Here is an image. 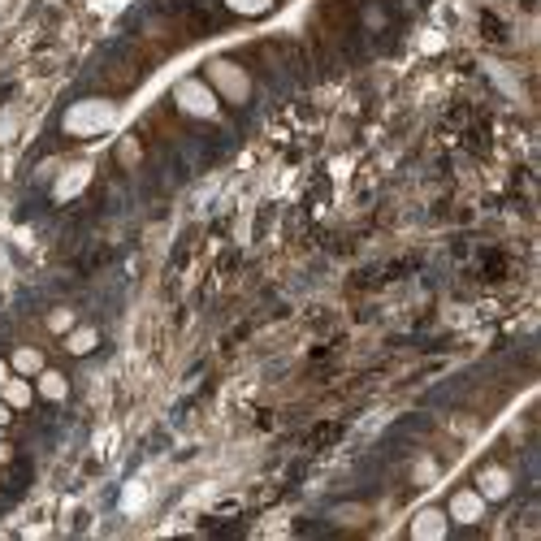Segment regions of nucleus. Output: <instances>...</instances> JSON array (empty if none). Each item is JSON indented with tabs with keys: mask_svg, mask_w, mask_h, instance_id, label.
<instances>
[{
	"mask_svg": "<svg viewBox=\"0 0 541 541\" xmlns=\"http://www.w3.org/2000/svg\"><path fill=\"white\" fill-rule=\"evenodd\" d=\"M118 122V104L113 100H78L74 109L61 118L65 135H100Z\"/></svg>",
	"mask_w": 541,
	"mask_h": 541,
	"instance_id": "f257e3e1",
	"label": "nucleus"
},
{
	"mask_svg": "<svg viewBox=\"0 0 541 541\" xmlns=\"http://www.w3.org/2000/svg\"><path fill=\"white\" fill-rule=\"evenodd\" d=\"M204 83H208L222 100H230V104H247V100H251V78H247V70L243 65H234V61H225V57L208 61Z\"/></svg>",
	"mask_w": 541,
	"mask_h": 541,
	"instance_id": "f03ea898",
	"label": "nucleus"
},
{
	"mask_svg": "<svg viewBox=\"0 0 541 541\" xmlns=\"http://www.w3.org/2000/svg\"><path fill=\"white\" fill-rule=\"evenodd\" d=\"M173 104L187 113V118H217V109H222V96L204 83V78H182L178 87H173Z\"/></svg>",
	"mask_w": 541,
	"mask_h": 541,
	"instance_id": "7ed1b4c3",
	"label": "nucleus"
},
{
	"mask_svg": "<svg viewBox=\"0 0 541 541\" xmlns=\"http://www.w3.org/2000/svg\"><path fill=\"white\" fill-rule=\"evenodd\" d=\"M485 498H481V490H459L450 493V502H446V516H450V524H481L485 519Z\"/></svg>",
	"mask_w": 541,
	"mask_h": 541,
	"instance_id": "20e7f679",
	"label": "nucleus"
},
{
	"mask_svg": "<svg viewBox=\"0 0 541 541\" xmlns=\"http://www.w3.org/2000/svg\"><path fill=\"white\" fill-rule=\"evenodd\" d=\"M446 528H450V516H446L442 507H424L416 519H412V537L416 541H442L446 537Z\"/></svg>",
	"mask_w": 541,
	"mask_h": 541,
	"instance_id": "39448f33",
	"label": "nucleus"
},
{
	"mask_svg": "<svg viewBox=\"0 0 541 541\" xmlns=\"http://www.w3.org/2000/svg\"><path fill=\"white\" fill-rule=\"evenodd\" d=\"M511 485H516V481H511V472H507V467H498V464H490V467H481V472H476V490H481V498H485V502H493V498H507V493H511Z\"/></svg>",
	"mask_w": 541,
	"mask_h": 541,
	"instance_id": "423d86ee",
	"label": "nucleus"
},
{
	"mask_svg": "<svg viewBox=\"0 0 541 541\" xmlns=\"http://www.w3.org/2000/svg\"><path fill=\"white\" fill-rule=\"evenodd\" d=\"M0 398H4L13 412H26V407L35 403V386H31V377L9 372V377H4V386H0Z\"/></svg>",
	"mask_w": 541,
	"mask_h": 541,
	"instance_id": "0eeeda50",
	"label": "nucleus"
},
{
	"mask_svg": "<svg viewBox=\"0 0 541 541\" xmlns=\"http://www.w3.org/2000/svg\"><path fill=\"white\" fill-rule=\"evenodd\" d=\"M35 398H44V403H65L70 398V381H65V372L57 369H44L35 377Z\"/></svg>",
	"mask_w": 541,
	"mask_h": 541,
	"instance_id": "6e6552de",
	"label": "nucleus"
},
{
	"mask_svg": "<svg viewBox=\"0 0 541 541\" xmlns=\"http://www.w3.org/2000/svg\"><path fill=\"white\" fill-rule=\"evenodd\" d=\"M9 369L18 372V377H39V372L48 369V360H44L39 346H18V351L9 355Z\"/></svg>",
	"mask_w": 541,
	"mask_h": 541,
	"instance_id": "1a4fd4ad",
	"label": "nucleus"
},
{
	"mask_svg": "<svg viewBox=\"0 0 541 541\" xmlns=\"http://www.w3.org/2000/svg\"><path fill=\"white\" fill-rule=\"evenodd\" d=\"M96 346H100V334L92 325H74V329L65 334V351H70V355H92Z\"/></svg>",
	"mask_w": 541,
	"mask_h": 541,
	"instance_id": "9d476101",
	"label": "nucleus"
},
{
	"mask_svg": "<svg viewBox=\"0 0 541 541\" xmlns=\"http://www.w3.org/2000/svg\"><path fill=\"white\" fill-rule=\"evenodd\" d=\"M87 182H92V165H74V170L57 182V191H52V196H57V199H74Z\"/></svg>",
	"mask_w": 541,
	"mask_h": 541,
	"instance_id": "9b49d317",
	"label": "nucleus"
},
{
	"mask_svg": "<svg viewBox=\"0 0 541 541\" xmlns=\"http://www.w3.org/2000/svg\"><path fill=\"white\" fill-rule=\"evenodd\" d=\"M234 13H243V18H256V13H269L273 0H225Z\"/></svg>",
	"mask_w": 541,
	"mask_h": 541,
	"instance_id": "f8f14e48",
	"label": "nucleus"
},
{
	"mask_svg": "<svg viewBox=\"0 0 541 541\" xmlns=\"http://www.w3.org/2000/svg\"><path fill=\"white\" fill-rule=\"evenodd\" d=\"M48 329H52V334H70V329H74V312H70V308L48 312Z\"/></svg>",
	"mask_w": 541,
	"mask_h": 541,
	"instance_id": "ddd939ff",
	"label": "nucleus"
},
{
	"mask_svg": "<svg viewBox=\"0 0 541 541\" xmlns=\"http://www.w3.org/2000/svg\"><path fill=\"white\" fill-rule=\"evenodd\" d=\"M122 165H139V139H122Z\"/></svg>",
	"mask_w": 541,
	"mask_h": 541,
	"instance_id": "4468645a",
	"label": "nucleus"
},
{
	"mask_svg": "<svg viewBox=\"0 0 541 541\" xmlns=\"http://www.w3.org/2000/svg\"><path fill=\"white\" fill-rule=\"evenodd\" d=\"M9 420H13V407H9V403H4V398H0V429H4V424H9Z\"/></svg>",
	"mask_w": 541,
	"mask_h": 541,
	"instance_id": "2eb2a0df",
	"label": "nucleus"
},
{
	"mask_svg": "<svg viewBox=\"0 0 541 541\" xmlns=\"http://www.w3.org/2000/svg\"><path fill=\"white\" fill-rule=\"evenodd\" d=\"M9 372H13V369H9V360H0V386H4V377H9Z\"/></svg>",
	"mask_w": 541,
	"mask_h": 541,
	"instance_id": "dca6fc26",
	"label": "nucleus"
},
{
	"mask_svg": "<svg viewBox=\"0 0 541 541\" xmlns=\"http://www.w3.org/2000/svg\"><path fill=\"white\" fill-rule=\"evenodd\" d=\"M0 433H4V429H0Z\"/></svg>",
	"mask_w": 541,
	"mask_h": 541,
	"instance_id": "f3484780",
	"label": "nucleus"
}]
</instances>
